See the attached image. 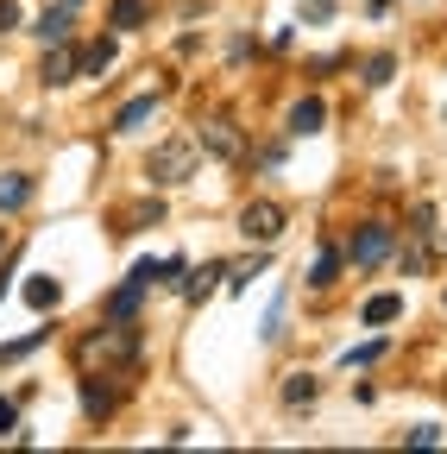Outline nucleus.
<instances>
[{"instance_id": "obj_1", "label": "nucleus", "mask_w": 447, "mask_h": 454, "mask_svg": "<svg viewBox=\"0 0 447 454\" xmlns=\"http://www.w3.org/2000/svg\"><path fill=\"white\" fill-rule=\"evenodd\" d=\"M139 354H145V328H139V316H133V322L101 316V328L76 340V360H82V366H95V360H101V372H133V366H139Z\"/></svg>"}, {"instance_id": "obj_2", "label": "nucleus", "mask_w": 447, "mask_h": 454, "mask_svg": "<svg viewBox=\"0 0 447 454\" xmlns=\"http://www.w3.org/2000/svg\"><path fill=\"white\" fill-rule=\"evenodd\" d=\"M196 164H202V145H196V133L158 139V145L145 152V184H151V190H177V184H189V177H196Z\"/></svg>"}, {"instance_id": "obj_3", "label": "nucleus", "mask_w": 447, "mask_h": 454, "mask_svg": "<svg viewBox=\"0 0 447 454\" xmlns=\"http://www.w3.org/2000/svg\"><path fill=\"white\" fill-rule=\"evenodd\" d=\"M284 227H290V215H284V202H271V196H258V202L240 208V234H246L252 247H271Z\"/></svg>"}, {"instance_id": "obj_4", "label": "nucleus", "mask_w": 447, "mask_h": 454, "mask_svg": "<svg viewBox=\"0 0 447 454\" xmlns=\"http://www.w3.org/2000/svg\"><path fill=\"white\" fill-rule=\"evenodd\" d=\"M390 247H397V227H390V221H359V234L347 240V259L366 271V265H384Z\"/></svg>"}, {"instance_id": "obj_5", "label": "nucleus", "mask_w": 447, "mask_h": 454, "mask_svg": "<svg viewBox=\"0 0 447 454\" xmlns=\"http://www.w3.org/2000/svg\"><path fill=\"white\" fill-rule=\"evenodd\" d=\"M82 76V51L70 44V38H58V44H44V64H38V82L44 89H64V82H76Z\"/></svg>"}, {"instance_id": "obj_6", "label": "nucleus", "mask_w": 447, "mask_h": 454, "mask_svg": "<svg viewBox=\"0 0 447 454\" xmlns=\"http://www.w3.org/2000/svg\"><path fill=\"white\" fill-rule=\"evenodd\" d=\"M196 145H202V152H214V158H227V164H240V158H246V139H240V127H234V121H220V114L196 127Z\"/></svg>"}, {"instance_id": "obj_7", "label": "nucleus", "mask_w": 447, "mask_h": 454, "mask_svg": "<svg viewBox=\"0 0 447 454\" xmlns=\"http://www.w3.org/2000/svg\"><path fill=\"white\" fill-rule=\"evenodd\" d=\"M76 391H82V411H89V423H107V417H114L120 411V391L114 385H107V379H76Z\"/></svg>"}, {"instance_id": "obj_8", "label": "nucleus", "mask_w": 447, "mask_h": 454, "mask_svg": "<svg viewBox=\"0 0 447 454\" xmlns=\"http://www.w3.org/2000/svg\"><path fill=\"white\" fill-rule=\"evenodd\" d=\"M321 121H328V101H321V95H303V101L290 107L284 133H290V139H315V133H321Z\"/></svg>"}, {"instance_id": "obj_9", "label": "nucleus", "mask_w": 447, "mask_h": 454, "mask_svg": "<svg viewBox=\"0 0 447 454\" xmlns=\"http://www.w3.org/2000/svg\"><path fill=\"white\" fill-rule=\"evenodd\" d=\"M26 303H32L38 316H50V309L64 303V284L50 278V271H32V278H26Z\"/></svg>"}, {"instance_id": "obj_10", "label": "nucleus", "mask_w": 447, "mask_h": 454, "mask_svg": "<svg viewBox=\"0 0 447 454\" xmlns=\"http://www.w3.org/2000/svg\"><path fill=\"white\" fill-rule=\"evenodd\" d=\"M32 196H38V184L26 177V170H7V177H0V215H19Z\"/></svg>"}, {"instance_id": "obj_11", "label": "nucleus", "mask_w": 447, "mask_h": 454, "mask_svg": "<svg viewBox=\"0 0 447 454\" xmlns=\"http://www.w3.org/2000/svg\"><path fill=\"white\" fill-rule=\"evenodd\" d=\"M397 316H404V291H378V297H366V309H359L366 328H384V322H397Z\"/></svg>"}, {"instance_id": "obj_12", "label": "nucleus", "mask_w": 447, "mask_h": 454, "mask_svg": "<svg viewBox=\"0 0 447 454\" xmlns=\"http://www.w3.org/2000/svg\"><path fill=\"white\" fill-rule=\"evenodd\" d=\"M220 278H227V265H220V259H214V265H202L196 278L183 271V284H177V291H183L189 303H202V297H214V284H220Z\"/></svg>"}, {"instance_id": "obj_13", "label": "nucleus", "mask_w": 447, "mask_h": 454, "mask_svg": "<svg viewBox=\"0 0 447 454\" xmlns=\"http://www.w3.org/2000/svg\"><path fill=\"white\" fill-rule=\"evenodd\" d=\"M151 114H158V95H133V101L114 114V133H139V127L151 121Z\"/></svg>"}, {"instance_id": "obj_14", "label": "nucleus", "mask_w": 447, "mask_h": 454, "mask_svg": "<svg viewBox=\"0 0 447 454\" xmlns=\"http://www.w3.org/2000/svg\"><path fill=\"white\" fill-rule=\"evenodd\" d=\"M70 26H76V7H70V0H64V7H50V13H44V20H38L32 32H38L44 44H58V38H70Z\"/></svg>"}, {"instance_id": "obj_15", "label": "nucleus", "mask_w": 447, "mask_h": 454, "mask_svg": "<svg viewBox=\"0 0 447 454\" xmlns=\"http://www.w3.org/2000/svg\"><path fill=\"white\" fill-rule=\"evenodd\" d=\"M139 303H145V291H139V284H120V291L101 303V316H114V322H133V316H139Z\"/></svg>"}, {"instance_id": "obj_16", "label": "nucleus", "mask_w": 447, "mask_h": 454, "mask_svg": "<svg viewBox=\"0 0 447 454\" xmlns=\"http://www.w3.org/2000/svg\"><path fill=\"white\" fill-rule=\"evenodd\" d=\"M315 397H321V379H315V372H290V379H284V404H290V411L315 404Z\"/></svg>"}, {"instance_id": "obj_17", "label": "nucleus", "mask_w": 447, "mask_h": 454, "mask_svg": "<svg viewBox=\"0 0 447 454\" xmlns=\"http://www.w3.org/2000/svg\"><path fill=\"white\" fill-rule=\"evenodd\" d=\"M341 259H347L341 247H321V253H315V265H309V284H315V291H328V284L341 278Z\"/></svg>"}, {"instance_id": "obj_18", "label": "nucleus", "mask_w": 447, "mask_h": 454, "mask_svg": "<svg viewBox=\"0 0 447 454\" xmlns=\"http://www.w3.org/2000/svg\"><path fill=\"white\" fill-rule=\"evenodd\" d=\"M50 340V328H32V334H19V340H0V366H13V360H26V354H38Z\"/></svg>"}, {"instance_id": "obj_19", "label": "nucleus", "mask_w": 447, "mask_h": 454, "mask_svg": "<svg viewBox=\"0 0 447 454\" xmlns=\"http://www.w3.org/2000/svg\"><path fill=\"white\" fill-rule=\"evenodd\" d=\"M107 26H114V32H139L145 26V0H114V7H107Z\"/></svg>"}, {"instance_id": "obj_20", "label": "nucleus", "mask_w": 447, "mask_h": 454, "mask_svg": "<svg viewBox=\"0 0 447 454\" xmlns=\"http://www.w3.org/2000/svg\"><path fill=\"white\" fill-rule=\"evenodd\" d=\"M101 70H114V38L82 44V76H101Z\"/></svg>"}, {"instance_id": "obj_21", "label": "nucleus", "mask_w": 447, "mask_h": 454, "mask_svg": "<svg viewBox=\"0 0 447 454\" xmlns=\"http://www.w3.org/2000/svg\"><path fill=\"white\" fill-rule=\"evenodd\" d=\"M390 76H397V57H390V51H378V57H366V89H384Z\"/></svg>"}, {"instance_id": "obj_22", "label": "nucleus", "mask_w": 447, "mask_h": 454, "mask_svg": "<svg viewBox=\"0 0 447 454\" xmlns=\"http://www.w3.org/2000/svg\"><path fill=\"white\" fill-rule=\"evenodd\" d=\"M384 354H390V340L378 334V340H366V348H347V354H341V366H372V360H384Z\"/></svg>"}, {"instance_id": "obj_23", "label": "nucleus", "mask_w": 447, "mask_h": 454, "mask_svg": "<svg viewBox=\"0 0 447 454\" xmlns=\"http://www.w3.org/2000/svg\"><path fill=\"white\" fill-rule=\"evenodd\" d=\"M127 284H139V291H151V284H164V259H139L127 271Z\"/></svg>"}, {"instance_id": "obj_24", "label": "nucleus", "mask_w": 447, "mask_h": 454, "mask_svg": "<svg viewBox=\"0 0 447 454\" xmlns=\"http://www.w3.org/2000/svg\"><path fill=\"white\" fill-rule=\"evenodd\" d=\"M297 20H309V26H328V20H334V0H297Z\"/></svg>"}, {"instance_id": "obj_25", "label": "nucleus", "mask_w": 447, "mask_h": 454, "mask_svg": "<svg viewBox=\"0 0 447 454\" xmlns=\"http://www.w3.org/2000/svg\"><path fill=\"white\" fill-rule=\"evenodd\" d=\"M265 340H284V291H277L271 309H265Z\"/></svg>"}, {"instance_id": "obj_26", "label": "nucleus", "mask_w": 447, "mask_h": 454, "mask_svg": "<svg viewBox=\"0 0 447 454\" xmlns=\"http://www.w3.org/2000/svg\"><path fill=\"white\" fill-rule=\"evenodd\" d=\"M7 435H19V404H13V397H0V442H7Z\"/></svg>"}, {"instance_id": "obj_27", "label": "nucleus", "mask_w": 447, "mask_h": 454, "mask_svg": "<svg viewBox=\"0 0 447 454\" xmlns=\"http://www.w3.org/2000/svg\"><path fill=\"white\" fill-rule=\"evenodd\" d=\"M435 442H441V429H435V423H422V429H410V448H435Z\"/></svg>"}, {"instance_id": "obj_28", "label": "nucleus", "mask_w": 447, "mask_h": 454, "mask_svg": "<svg viewBox=\"0 0 447 454\" xmlns=\"http://www.w3.org/2000/svg\"><path fill=\"white\" fill-rule=\"evenodd\" d=\"M19 26V0H0V32H13Z\"/></svg>"}, {"instance_id": "obj_29", "label": "nucleus", "mask_w": 447, "mask_h": 454, "mask_svg": "<svg viewBox=\"0 0 447 454\" xmlns=\"http://www.w3.org/2000/svg\"><path fill=\"white\" fill-rule=\"evenodd\" d=\"M366 7H372V13H390V0H366Z\"/></svg>"}, {"instance_id": "obj_30", "label": "nucleus", "mask_w": 447, "mask_h": 454, "mask_svg": "<svg viewBox=\"0 0 447 454\" xmlns=\"http://www.w3.org/2000/svg\"><path fill=\"white\" fill-rule=\"evenodd\" d=\"M441 309H447V291H441Z\"/></svg>"}, {"instance_id": "obj_31", "label": "nucleus", "mask_w": 447, "mask_h": 454, "mask_svg": "<svg viewBox=\"0 0 447 454\" xmlns=\"http://www.w3.org/2000/svg\"><path fill=\"white\" fill-rule=\"evenodd\" d=\"M70 7H82V0H70Z\"/></svg>"}]
</instances>
